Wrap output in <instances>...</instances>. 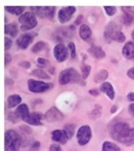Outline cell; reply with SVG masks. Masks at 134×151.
<instances>
[{"label":"cell","instance_id":"cell-44","mask_svg":"<svg viewBox=\"0 0 134 151\" xmlns=\"http://www.w3.org/2000/svg\"><path fill=\"white\" fill-rule=\"evenodd\" d=\"M83 20H84V17H83V15H82V14H80V15H79V16L77 17V18L75 19V24L80 25L82 24V21H83Z\"/></svg>","mask_w":134,"mask_h":151},{"label":"cell","instance_id":"cell-1","mask_svg":"<svg viewBox=\"0 0 134 151\" xmlns=\"http://www.w3.org/2000/svg\"><path fill=\"white\" fill-rule=\"evenodd\" d=\"M110 136L117 142L127 147L134 144V128L127 122L121 120H113L108 125Z\"/></svg>","mask_w":134,"mask_h":151},{"label":"cell","instance_id":"cell-23","mask_svg":"<svg viewBox=\"0 0 134 151\" xmlns=\"http://www.w3.org/2000/svg\"><path fill=\"white\" fill-rule=\"evenodd\" d=\"M108 75H109L108 70H106V69H101L94 75V78H93L94 82H96V83L103 82L104 83V82H105V80L108 78Z\"/></svg>","mask_w":134,"mask_h":151},{"label":"cell","instance_id":"cell-13","mask_svg":"<svg viewBox=\"0 0 134 151\" xmlns=\"http://www.w3.org/2000/svg\"><path fill=\"white\" fill-rule=\"evenodd\" d=\"M34 40V35L32 33H25L17 38L16 43L17 47L21 50H26Z\"/></svg>","mask_w":134,"mask_h":151},{"label":"cell","instance_id":"cell-27","mask_svg":"<svg viewBox=\"0 0 134 151\" xmlns=\"http://www.w3.org/2000/svg\"><path fill=\"white\" fill-rule=\"evenodd\" d=\"M31 75L36 77L38 78L44 79V80H49V79H50V75H48L46 72H45L44 70H41V69H35V70L32 71Z\"/></svg>","mask_w":134,"mask_h":151},{"label":"cell","instance_id":"cell-39","mask_svg":"<svg viewBox=\"0 0 134 151\" xmlns=\"http://www.w3.org/2000/svg\"><path fill=\"white\" fill-rule=\"evenodd\" d=\"M12 45V40L8 37H5V50H9Z\"/></svg>","mask_w":134,"mask_h":151},{"label":"cell","instance_id":"cell-35","mask_svg":"<svg viewBox=\"0 0 134 151\" xmlns=\"http://www.w3.org/2000/svg\"><path fill=\"white\" fill-rule=\"evenodd\" d=\"M6 119L8 121H9L12 123H17V122H18V118L17 117V116L15 115L14 112H11V111H9L7 113L6 115Z\"/></svg>","mask_w":134,"mask_h":151},{"label":"cell","instance_id":"cell-16","mask_svg":"<svg viewBox=\"0 0 134 151\" xmlns=\"http://www.w3.org/2000/svg\"><path fill=\"white\" fill-rule=\"evenodd\" d=\"M99 90L101 93H104L105 95H107V96L111 100H113L115 96V88H114L113 86L110 82L105 81L104 83H102L100 86Z\"/></svg>","mask_w":134,"mask_h":151},{"label":"cell","instance_id":"cell-38","mask_svg":"<svg viewBox=\"0 0 134 151\" xmlns=\"http://www.w3.org/2000/svg\"><path fill=\"white\" fill-rule=\"evenodd\" d=\"M37 63H39V66H42V67H45L49 63V61L45 58H43V57H39L37 59Z\"/></svg>","mask_w":134,"mask_h":151},{"label":"cell","instance_id":"cell-29","mask_svg":"<svg viewBox=\"0 0 134 151\" xmlns=\"http://www.w3.org/2000/svg\"><path fill=\"white\" fill-rule=\"evenodd\" d=\"M64 130L68 135V137L69 139H71V138L74 136L75 132V125L74 124H66L64 127Z\"/></svg>","mask_w":134,"mask_h":151},{"label":"cell","instance_id":"cell-4","mask_svg":"<svg viewBox=\"0 0 134 151\" xmlns=\"http://www.w3.org/2000/svg\"><path fill=\"white\" fill-rule=\"evenodd\" d=\"M19 23L21 24V30L22 32H27L36 27L38 21L36 16L32 12H25L19 17Z\"/></svg>","mask_w":134,"mask_h":151},{"label":"cell","instance_id":"cell-10","mask_svg":"<svg viewBox=\"0 0 134 151\" xmlns=\"http://www.w3.org/2000/svg\"><path fill=\"white\" fill-rule=\"evenodd\" d=\"M44 119L50 123L60 122L64 119V114L57 106H52L45 113Z\"/></svg>","mask_w":134,"mask_h":151},{"label":"cell","instance_id":"cell-21","mask_svg":"<svg viewBox=\"0 0 134 151\" xmlns=\"http://www.w3.org/2000/svg\"><path fill=\"white\" fill-rule=\"evenodd\" d=\"M21 101H22V99L20 95H11L7 98V105L9 108H14L17 106H20L21 104Z\"/></svg>","mask_w":134,"mask_h":151},{"label":"cell","instance_id":"cell-26","mask_svg":"<svg viewBox=\"0 0 134 151\" xmlns=\"http://www.w3.org/2000/svg\"><path fill=\"white\" fill-rule=\"evenodd\" d=\"M102 151H121L118 145L110 141H105L102 145Z\"/></svg>","mask_w":134,"mask_h":151},{"label":"cell","instance_id":"cell-30","mask_svg":"<svg viewBox=\"0 0 134 151\" xmlns=\"http://www.w3.org/2000/svg\"><path fill=\"white\" fill-rule=\"evenodd\" d=\"M81 71H82V78L86 80V79L89 77L90 75L91 71V66L89 64H86V63H82V65L81 66Z\"/></svg>","mask_w":134,"mask_h":151},{"label":"cell","instance_id":"cell-8","mask_svg":"<svg viewBox=\"0 0 134 151\" xmlns=\"http://www.w3.org/2000/svg\"><path fill=\"white\" fill-rule=\"evenodd\" d=\"M32 13L39 18H48L53 20L54 17L56 7L55 6H31Z\"/></svg>","mask_w":134,"mask_h":151},{"label":"cell","instance_id":"cell-25","mask_svg":"<svg viewBox=\"0 0 134 151\" xmlns=\"http://www.w3.org/2000/svg\"><path fill=\"white\" fill-rule=\"evenodd\" d=\"M5 9L8 13L13 14V15H16V16H21L23 14V12L24 11L25 7L24 6H5Z\"/></svg>","mask_w":134,"mask_h":151},{"label":"cell","instance_id":"cell-9","mask_svg":"<svg viewBox=\"0 0 134 151\" xmlns=\"http://www.w3.org/2000/svg\"><path fill=\"white\" fill-rule=\"evenodd\" d=\"M78 143L80 146H86L89 143L92 138V130L89 125H82L78 129L76 133Z\"/></svg>","mask_w":134,"mask_h":151},{"label":"cell","instance_id":"cell-19","mask_svg":"<svg viewBox=\"0 0 134 151\" xmlns=\"http://www.w3.org/2000/svg\"><path fill=\"white\" fill-rule=\"evenodd\" d=\"M14 114L18 119H21L23 121L25 117L29 115V108H28L27 104H21L20 106L17 107V109L14 111Z\"/></svg>","mask_w":134,"mask_h":151},{"label":"cell","instance_id":"cell-11","mask_svg":"<svg viewBox=\"0 0 134 151\" xmlns=\"http://www.w3.org/2000/svg\"><path fill=\"white\" fill-rule=\"evenodd\" d=\"M53 53L55 60L60 63L66 60L68 57V55H69L68 48L63 43H59L55 45L53 50Z\"/></svg>","mask_w":134,"mask_h":151},{"label":"cell","instance_id":"cell-17","mask_svg":"<svg viewBox=\"0 0 134 151\" xmlns=\"http://www.w3.org/2000/svg\"><path fill=\"white\" fill-rule=\"evenodd\" d=\"M122 56L125 59L132 60L134 58V42H127L125 45L123 46L122 50Z\"/></svg>","mask_w":134,"mask_h":151},{"label":"cell","instance_id":"cell-36","mask_svg":"<svg viewBox=\"0 0 134 151\" xmlns=\"http://www.w3.org/2000/svg\"><path fill=\"white\" fill-rule=\"evenodd\" d=\"M41 147V143L39 141H33L30 145V151H39Z\"/></svg>","mask_w":134,"mask_h":151},{"label":"cell","instance_id":"cell-7","mask_svg":"<svg viewBox=\"0 0 134 151\" xmlns=\"http://www.w3.org/2000/svg\"><path fill=\"white\" fill-rule=\"evenodd\" d=\"M75 30V27L74 25H70L69 27H60L56 30L54 33L53 34V39L55 42H66L68 39L72 38L73 32Z\"/></svg>","mask_w":134,"mask_h":151},{"label":"cell","instance_id":"cell-40","mask_svg":"<svg viewBox=\"0 0 134 151\" xmlns=\"http://www.w3.org/2000/svg\"><path fill=\"white\" fill-rule=\"evenodd\" d=\"M19 66L23 68H25V69H28L31 68V63L27 60H24L19 63Z\"/></svg>","mask_w":134,"mask_h":151},{"label":"cell","instance_id":"cell-2","mask_svg":"<svg viewBox=\"0 0 134 151\" xmlns=\"http://www.w3.org/2000/svg\"><path fill=\"white\" fill-rule=\"evenodd\" d=\"M58 81L61 86H65L68 83H76L86 86L84 79L78 72V70L73 68H68L62 70L58 77Z\"/></svg>","mask_w":134,"mask_h":151},{"label":"cell","instance_id":"cell-46","mask_svg":"<svg viewBox=\"0 0 134 151\" xmlns=\"http://www.w3.org/2000/svg\"><path fill=\"white\" fill-rule=\"evenodd\" d=\"M128 111H129L130 114L134 117V104H130V106L128 107Z\"/></svg>","mask_w":134,"mask_h":151},{"label":"cell","instance_id":"cell-5","mask_svg":"<svg viewBox=\"0 0 134 151\" xmlns=\"http://www.w3.org/2000/svg\"><path fill=\"white\" fill-rule=\"evenodd\" d=\"M122 32V26L115 21H111L105 27L104 32V37L107 43H111L112 41H116L118 35Z\"/></svg>","mask_w":134,"mask_h":151},{"label":"cell","instance_id":"cell-18","mask_svg":"<svg viewBox=\"0 0 134 151\" xmlns=\"http://www.w3.org/2000/svg\"><path fill=\"white\" fill-rule=\"evenodd\" d=\"M88 52L92 57L97 59V60H101V59L104 58L106 57V53H105L104 50H103L100 46H98V45H92L88 50Z\"/></svg>","mask_w":134,"mask_h":151},{"label":"cell","instance_id":"cell-31","mask_svg":"<svg viewBox=\"0 0 134 151\" xmlns=\"http://www.w3.org/2000/svg\"><path fill=\"white\" fill-rule=\"evenodd\" d=\"M121 20H122V24L126 26H130L134 22V17L128 15V14H123L121 17Z\"/></svg>","mask_w":134,"mask_h":151},{"label":"cell","instance_id":"cell-37","mask_svg":"<svg viewBox=\"0 0 134 151\" xmlns=\"http://www.w3.org/2000/svg\"><path fill=\"white\" fill-rule=\"evenodd\" d=\"M49 151H62L61 147L59 144L57 143H53V144L50 145Z\"/></svg>","mask_w":134,"mask_h":151},{"label":"cell","instance_id":"cell-3","mask_svg":"<svg viewBox=\"0 0 134 151\" xmlns=\"http://www.w3.org/2000/svg\"><path fill=\"white\" fill-rule=\"evenodd\" d=\"M22 146V138L15 130L9 129L5 132V150L18 151Z\"/></svg>","mask_w":134,"mask_h":151},{"label":"cell","instance_id":"cell-45","mask_svg":"<svg viewBox=\"0 0 134 151\" xmlns=\"http://www.w3.org/2000/svg\"><path fill=\"white\" fill-rule=\"evenodd\" d=\"M127 76L130 78V79L134 80V67L132 68L129 69L127 71Z\"/></svg>","mask_w":134,"mask_h":151},{"label":"cell","instance_id":"cell-43","mask_svg":"<svg viewBox=\"0 0 134 151\" xmlns=\"http://www.w3.org/2000/svg\"><path fill=\"white\" fill-rule=\"evenodd\" d=\"M100 90H98L97 88H91L89 90V93L91 95V96H98L99 94H100Z\"/></svg>","mask_w":134,"mask_h":151},{"label":"cell","instance_id":"cell-20","mask_svg":"<svg viewBox=\"0 0 134 151\" xmlns=\"http://www.w3.org/2000/svg\"><path fill=\"white\" fill-rule=\"evenodd\" d=\"M5 34L12 38H16L18 35V26L16 23H10L5 25Z\"/></svg>","mask_w":134,"mask_h":151},{"label":"cell","instance_id":"cell-50","mask_svg":"<svg viewBox=\"0 0 134 151\" xmlns=\"http://www.w3.org/2000/svg\"><path fill=\"white\" fill-rule=\"evenodd\" d=\"M49 72H50L51 75H54V74H55V68H49Z\"/></svg>","mask_w":134,"mask_h":151},{"label":"cell","instance_id":"cell-14","mask_svg":"<svg viewBox=\"0 0 134 151\" xmlns=\"http://www.w3.org/2000/svg\"><path fill=\"white\" fill-rule=\"evenodd\" d=\"M44 118V115L42 114L39 112H33L30 113L29 115L26 117L23 120V122L25 123L33 125V126H42L43 125V123L42 122V120Z\"/></svg>","mask_w":134,"mask_h":151},{"label":"cell","instance_id":"cell-42","mask_svg":"<svg viewBox=\"0 0 134 151\" xmlns=\"http://www.w3.org/2000/svg\"><path fill=\"white\" fill-rule=\"evenodd\" d=\"M12 56L9 54V52H6L5 53V65H8L10 62L12 61Z\"/></svg>","mask_w":134,"mask_h":151},{"label":"cell","instance_id":"cell-41","mask_svg":"<svg viewBox=\"0 0 134 151\" xmlns=\"http://www.w3.org/2000/svg\"><path fill=\"white\" fill-rule=\"evenodd\" d=\"M20 129H21L24 132H25L26 134H28V135H29V134H32V129H31L29 126H27V125H21V126L20 127Z\"/></svg>","mask_w":134,"mask_h":151},{"label":"cell","instance_id":"cell-22","mask_svg":"<svg viewBox=\"0 0 134 151\" xmlns=\"http://www.w3.org/2000/svg\"><path fill=\"white\" fill-rule=\"evenodd\" d=\"M79 36L82 40L88 41L92 36V31L87 24H82L79 28Z\"/></svg>","mask_w":134,"mask_h":151},{"label":"cell","instance_id":"cell-47","mask_svg":"<svg viewBox=\"0 0 134 151\" xmlns=\"http://www.w3.org/2000/svg\"><path fill=\"white\" fill-rule=\"evenodd\" d=\"M126 98L130 102H134V93L131 92V93H128L126 96Z\"/></svg>","mask_w":134,"mask_h":151},{"label":"cell","instance_id":"cell-34","mask_svg":"<svg viewBox=\"0 0 134 151\" xmlns=\"http://www.w3.org/2000/svg\"><path fill=\"white\" fill-rule=\"evenodd\" d=\"M121 8L124 14H128V15L134 17V6H122Z\"/></svg>","mask_w":134,"mask_h":151},{"label":"cell","instance_id":"cell-12","mask_svg":"<svg viewBox=\"0 0 134 151\" xmlns=\"http://www.w3.org/2000/svg\"><path fill=\"white\" fill-rule=\"evenodd\" d=\"M76 11V8L75 6H66L63 7L59 9L58 14H57V18L60 23L65 24L68 22L71 19L73 14Z\"/></svg>","mask_w":134,"mask_h":151},{"label":"cell","instance_id":"cell-24","mask_svg":"<svg viewBox=\"0 0 134 151\" xmlns=\"http://www.w3.org/2000/svg\"><path fill=\"white\" fill-rule=\"evenodd\" d=\"M101 115H102V106L99 104H96L93 111L89 114V117L92 121H96L98 118H100Z\"/></svg>","mask_w":134,"mask_h":151},{"label":"cell","instance_id":"cell-28","mask_svg":"<svg viewBox=\"0 0 134 151\" xmlns=\"http://www.w3.org/2000/svg\"><path fill=\"white\" fill-rule=\"evenodd\" d=\"M45 48H46V44H45L44 42H38L35 44L32 48V52L35 54H37V53H39L42 51H43V50H45Z\"/></svg>","mask_w":134,"mask_h":151},{"label":"cell","instance_id":"cell-15","mask_svg":"<svg viewBox=\"0 0 134 151\" xmlns=\"http://www.w3.org/2000/svg\"><path fill=\"white\" fill-rule=\"evenodd\" d=\"M51 139H52L53 141L63 145L65 144L69 140L68 135H67V133L65 132L64 129L63 130L57 129V130L53 131L52 133H51Z\"/></svg>","mask_w":134,"mask_h":151},{"label":"cell","instance_id":"cell-51","mask_svg":"<svg viewBox=\"0 0 134 151\" xmlns=\"http://www.w3.org/2000/svg\"><path fill=\"white\" fill-rule=\"evenodd\" d=\"M131 37H132V38L134 40V30L132 32V33H131Z\"/></svg>","mask_w":134,"mask_h":151},{"label":"cell","instance_id":"cell-6","mask_svg":"<svg viewBox=\"0 0 134 151\" xmlns=\"http://www.w3.org/2000/svg\"><path fill=\"white\" fill-rule=\"evenodd\" d=\"M27 87L30 92L32 93H43L52 89L53 88V83H47L31 78L27 81Z\"/></svg>","mask_w":134,"mask_h":151},{"label":"cell","instance_id":"cell-32","mask_svg":"<svg viewBox=\"0 0 134 151\" xmlns=\"http://www.w3.org/2000/svg\"><path fill=\"white\" fill-rule=\"evenodd\" d=\"M68 48L70 50L71 52V57L72 59H75L76 57V47H75V44L72 42H68Z\"/></svg>","mask_w":134,"mask_h":151},{"label":"cell","instance_id":"cell-48","mask_svg":"<svg viewBox=\"0 0 134 151\" xmlns=\"http://www.w3.org/2000/svg\"><path fill=\"white\" fill-rule=\"evenodd\" d=\"M5 82H6V86H12V85H14V81L12 80V79L9 78H6V80H5Z\"/></svg>","mask_w":134,"mask_h":151},{"label":"cell","instance_id":"cell-49","mask_svg":"<svg viewBox=\"0 0 134 151\" xmlns=\"http://www.w3.org/2000/svg\"><path fill=\"white\" fill-rule=\"evenodd\" d=\"M118 106L117 105H113L112 106V108H111V113L112 114H115L116 111H118Z\"/></svg>","mask_w":134,"mask_h":151},{"label":"cell","instance_id":"cell-33","mask_svg":"<svg viewBox=\"0 0 134 151\" xmlns=\"http://www.w3.org/2000/svg\"><path fill=\"white\" fill-rule=\"evenodd\" d=\"M104 8L107 15H108L109 17L115 15L117 12V8L115 6H104Z\"/></svg>","mask_w":134,"mask_h":151}]
</instances>
